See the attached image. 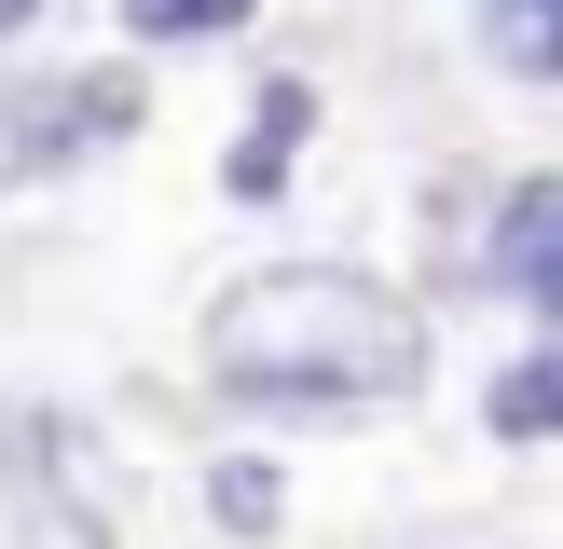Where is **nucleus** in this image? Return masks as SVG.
Returning <instances> with one entry per match:
<instances>
[{
    "label": "nucleus",
    "mask_w": 563,
    "mask_h": 549,
    "mask_svg": "<svg viewBox=\"0 0 563 549\" xmlns=\"http://www.w3.org/2000/svg\"><path fill=\"white\" fill-rule=\"evenodd\" d=\"M207 371L234 399H302V412H344V399H399L427 371V329L412 302H385L372 274L344 261H275V274H234L207 316Z\"/></svg>",
    "instance_id": "1"
},
{
    "label": "nucleus",
    "mask_w": 563,
    "mask_h": 549,
    "mask_svg": "<svg viewBox=\"0 0 563 549\" xmlns=\"http://www.w3.org/2000/svg\"><path fill=\"white\" fill-rule=\"evenodd\" d=\"M137 69H55L27 97H0V179H42V165H82L110 137H137Z\"/></svg>",
    "instance_id": "2"
},
{
    "label": "nucleus",
    "mask_w": 563,
    "mask_h": 549,
    "mask_svg": "<svg viewBox=\"0 0 563 549\" xmlns=\"http://www.w3.org/2000/svg\"><path fill=\"white\" fill-rule=\"evenodd\" d=\"M55 453H69V426L55 412H14V536L27 549H110V522L55 481Z\"/></svg>",
    "instance_id": "3"
},
{
    "label": "nucleus",
    "mask_w": 563,
    "mask_h": 549,
    "mask_svg": "<svg viewBox=\"0 0 563 549\" xmlns=\"http://www.w3.org/2000/svg\"><path fill=\"white\" fill-rule=\"evenodd\" d=\"M302 137H317V82H262V97H247V137H234V165H220V179L262 206V192L289 179V152H302Z\"/></svg>",
    "instance_id": "4"
},
{
    "label": "nucleus",
    "mask_w": 563,
    "mask_h": 549,
    "mask_svg": "<svg viewBox=\"0 0 563 549\" xmlns=\"http://www.w3.org/2000/svg\"><path fill=\"white\" fill-rule=\"evenodd\" d=\"M495 274H509V289H563V179H522L509 206H495Z\"/></svg>",
    "instance_id": "5"
},
{
    "label": "nucleus",
    "mask_w": 563,
    "mask_h": 549,
    "mask_svg": "<svg viewBox=\"0 0 563 549\" xmlns=\"http://www.w3.org/2000/svg\"><path fill=\"white\" fill-rule=\"evenodd\" d=\"M482 426H495V439H563V344H537V357H509V371H495Z\"/></svg>",
    "instance_id": "6"
},
{
    "label": "nucleus",
    "mask_w": 563,
    "mask_h": 549,
    "mask_svg": "<svg viewBox=\"0 0 563 549\" xmlns=\"http://www.w3.org/2000/svg\"><path fill=\"white\" fill-rule=\"evenodd\" d=\"M482 55L522 82H563V0H482Z\"/></svg>",
    "instance_id": "7"
},
{
    "label": "nucleus",
    "mask_w": 563,
    "mask_h": 549,
    "mask_svg": "<svg viewBox=\"0 0 563 549\" xmlns=\"http://www.w3.org/2000/svg\"><path fill=\"white\" fill-rule=\"evenodd\" d=\"M207 508L234 522V536H275V508H289V481H275L262 453H220V481H207Z\"/></svg>",
    "instance_id": "8"
},
{
    "label": "nucleus",
    "mask_w": 563,
    "mask_h": 549,
    "mask_svg": "<svg viewBox=\"0 0 563 549\" xmlns=\"http://www.w3.org/2000/svg\"><path fill=\"white\" fill-rule=\"evenodd\" d=\"M137 42H220V27H247V0H124Z\"/></svg>",
    "instance_id": "9"
},
{
    "label": "nucleus",
    "mask_w": 563,
    "mask_h": 549,
    "mask_svg": "<svg viewBox=\"0 0 563 549\" xmlns=\"http://www.w3.org/2000/svg\"><path fill=\"white\" fill-rule=\"evenodd\" d=\"M27 14H42V0H0V42H14V27H27Z\"/></svg>",
    "instance_id": "10"
},
{
    "label": "nucleus",
    "mask_w": 563,
    "mask_h": 549,
    "mask_svg": "<svg viewBox=\"0 0 563 549\" xmlns=\"http://www.w3.org/2000/svg\"><path fill=\"white\" fill-rule=\"evenodd\" d=\"M550 316H563V289H550Z\"/></svg>",
    "instance_id": "11"
}]
</instances>
